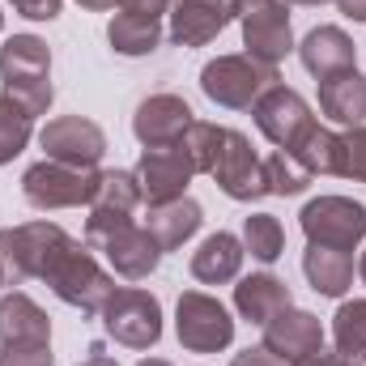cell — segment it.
Listing matches in <instances>:
<instances>
[{
	"mask_svg": "<svg viewBox=\"0 0 366 366\" xmlns=\"http://www.w3.org/2000/svg\"><path fill=\"white\" fill-rule=\"evenodd\" d=\"M43 281L51 285V294L64 302V307H77L81 315H102L107 298L115 294V277L107 273L94 252L86 243H69L64 252H56V260L47 264Z\"/></svg>",
	"mask_w": 366,
	"mask_h": 366,
	"instance_id": "6da1fadb",
	"label": "cell"
},
{
	"mask_svg": "<svg viewBox=\"0 0 366 366\" xmlns=\"http://www.w3.org/2000/svg\"><path fill=\"white\" fill-rule=\"evenodd\" d=\"M281 86L277 77V64H264L256 56H217L200 69V90L209 102L226 107V111H252L256 98L264 90Z\"/></svg>",
	"mask_w": 366,
	"mask_h": 366,
	"instance_id": "7a4b0ae2",
	"label": "cell"
},
{
	"mask_svg": "<svg viewBox=\"0 0 366 366\" xmlns=\"http://www.w3.org/2000/svg\"><path fill=\"white\" fill-rule=\"evenodd\" d=\"M73 243L69 230H60L56 222H26V226H9L0 230V269L4 285H21L30 277L47 273V264L56 260V252H64Z\"/></svg>",
	"mask_w": 366,
	"mask_h": 366,
	"instance_id": "3957f363",
	"label": "cell"
},
{
	"mask_svg": "<svg viewBox=\"0 0 366 366\" xmlns=\"http://www.w3.org/2000/svg\"><path fill=\"white\" fill-rule=\"evenodd\" d=\"M107 337L124 350H154L162 341V302L149 290L115 285V294L102 307Z\"/></svg>",
	"mask_w": 366,
	"mask_h": 366,
	"instance_id": "277c9868",
	"label": "cell"
},
{
	"mask_svg": "<svg viewBox=\"0 0 366 366\" xmlns=\"http://www.w3.org/2000/svg\"><path fill=\"white\" fill-rule=\"evenodd\" d=\"M298 226H302L307 243L354 252L366 239V204L350 200V196H315L302 204Z\"/></svg>",
	"mask_w": 366,
	"mask_h": 366,
	"instance_id": "5b68a950",
	"label": "cell"
},
{
	"mask_svg": "<svg viewBox=\"0 0 366 366\" xmlns=\"http://www.w3.org/2000/svg\"><path fill=\"white\" fill-rule=\"evenodd\" d=\"M175 337L187 354H217L234 341V320L217 298L200 290H183L175 307Z\"/></svg>",
	"mask_w": 366,
	"mask_h": 366,
	"instance_id": "8992f818",
	"label": "cell"
},
{
	"mask_svg": "<svg viewBox=\"0 0 366 366\" xmlns=\"http://www.w3.org/2000/svg\"><path fill=\"white\" fill-rule=\"evenodd\" d=\"M94 187H98V171H81V167H64V162H34L26 175H21V196L51 213V209H77V204H90Z\"/></svg>",
	"mask_w": 366,
	"mask_h": 366,
	"instance_id": "52a82bcc",
	"label": "cell"
},
{
	"mask_svg": "<svg viewBox=\"0 0 366 366\" xmlns=\"http://www.w3.org/2000/svg\"><path fill=\"white\" fill-rule=\"evenodd\" d=\"M239 21H243V47L247 56L277 64L294 51V30H290V0H239Z\"/></svg>",
	"mask_w": 366,
	"mask_h": 366,
	"instance_id": "ba28073f",
	"label": "cell"
},
{
	"mask_svg": "<svg viewBox=\"0 0 366 366\" xmlns=\"http://www.w3.org/2000/svg\"><path fill=\"white\" fill-rule=\"evenodd\" d=\"M39 145L51 162H64V167H81V171H98L102 154H107V137L94 119L81 115H60V119H47V128L39 132Z\"/></svg>",
	"mask_w": 366,
	"mask_h": 366,
	"instance_id": "9c48e42d",
	"label": "cell"
},
{
	"mask_svg": "<svg viewBox=\"0 0 366 366\" xmlns=\"http://www.w3.org/2000/svg\"><path fill=\"white\" fill-rule=\"evenodd\" d=\"M209 175L217 179V187H222L230 200H239V204H252V200L269 196L264 158L252 149V141H247L243 132H230V128H226V145H222V154H217V162H213Z\"/></svg>",
	"mask_w": 366,
	"mask_h": 366,
	"instance_id": "30bf717a",
	"label": "cell"
},
{
	"mask_svg": "<svg viewBox=\"0 0 366 366\" xmlns=\"http://www.w3.org/2000/svg\"><path fill=\"white\" fill-rule=\"evenodd\" d=\"M252 119H256L260 137H264V141H273L277 149H294V145H298V137L315 124V115H311L307 98H302L298 90H290V86H273V90L260 94V98H256V107H252Z\"/></svg>",
	"mask_w": 366,
	"mask_h": 366,
	"instance_id": "8fae6325",
	"label": "cell"
},
{
	"mask_svg": "<svg viewBox=\"0 0 366 366\" xmlns=\"http://www.w3.org/2000/svg\"><path fill=\"white\" fill-rule=\"evenodd\" d=\"M192 162L183 154V145H145L141 162H137V183H141V196L149 204H167V200H179L192 183Z\"/></svg>",
	"mask_w": 366,
	"mask_h": 366,
	"instance_id": "7c38bea8",
	"label": "cell"
},
{
	"mask_svg": "<svg viewBox=\"0 0 366 366\" xmlns=\"http://www.w3.org/2000/svg\"><path fill=\"white\" fill-rule=\"evenodd\" d=\"M239 17V0H179L171 9V43L204 47Z\"/></svg>",
	"mask_w": 366,
	"mask_h": 366,
	"instance_id": "4fadbf2b",
	"label": "cell"
},
{
	"mask_svg": "<svg viewBox=\"0 0 366 366\" xmlns=\"http://www.w3.org/2000/svg\"><path fill=\"white\" fill-rule=\"evenodd\" d=\"M187 128H192V107L179 94H149L132 115V132L141 145H175Z\"/></svg>",
	"mask_w": 366,
	"mask_h": 366,
	"instance_id": "5bb4252c",
	"label": "cell"
},
{
	"mask_svg": "<svg viewBox=\"0 0 366 366\" xmlns=\"http://www.w3.org/2000/svg\"><path fill=\"white\" fill-rule=\"evenodd\" d=\"M98 252L107 256V264H111L115 273L128 277V281H145V277L158 269V260H162L158 239H154L145 226H137V222H128L124 230H115Z\"/></svg>",
	"mask_w": 366,
	"mask_h": 366,
	"instance_id": "9a60e30c",
	"label": "cell"
},
{
	"mask_svg": "<svg viewBox=\"0 0 366 366\" xmlns=\"http://www.w3.org/2000/svg\"><path fill=\"white\" fill-rule=\"evenodd\" d=\"M320 345H324V324L311 311L285 307V311H277L273 320L264 324V350H273L277 358H285V362H298L302 354H311Z\"/></svg>",
	"mask_w": 366,
	"mask_h": 366,
	"instance_id": "2e32d148",
	"label": "cell"
},
{
	"mask_svg": "<svg viewBox=\"0 0 366 366\" xmlns=\"http://www.w3.org/2000/svg\"><path fill=\"white\" fill-rule=\"evenodd\" d=\"M298 60H302V69L311 73V77H332V73H345V69H354V60H358V47H354V39L341 30V26H315L302 43H298Z\"/></svg>",
	"mask_w": 366,
	"mask_h": 366,
	"instance_id": "e0dca14e",
	"label": "cell"
},
{
	"mask_svg": "<svg viewBox=\"0 0 366 366\" xmlns=\"http://www.w3.org/2000/svg\"><path fill=\"white\" fill-rule=\"evenodd\" d=\"M285 307H294L290 285L273 273H252L234 285V311H239L247 324H260V328H264L277 311H285Z\"/></svg>",
	"mask_w": 366,
	"mask_h": 366,
	"instance_id": "ac0fdd59",
	"label": "cell"
},
{
	"mask_svg": "<svg viewBox=\"0 0 366 366\" xmlns=\"http://www.w3.org/2000/svg\"><path fill=\"white\" fill-rule=\"evenodd\" d=\"M320 111H324L332 124L358 128L366 119V77L358 69H345V73L324 77V81H320Z\"/></svg>",
	"mask_w": 366,
	"mask_h": 366,
	"instance_id": "d6986e66",
	"label": "cell"
},
{
	"mask_svg": "<svg viewBox=\"0 0 366 366\" xmlns=\"http://www.w3.org/2000/svg\"><path fill=\"white\" fill-rule=\"evenodd\" d=\"M243 256H247V252H243V239L217 230V234H209V239L192 252V277H196L200 285H226V281L239 277Z\"/></svg>",
	"mask_w": 366,
	"mask_h": 366,
	"instance_id": "ffe728a7",
	"label": "cell"
},
{
	"mask_svg": "<svg viewBox=\"0 0 366 366\" xmlns=\"http://www.w3.org/2000/svg\"><path fill=\"white\" fill-rule=\"evenodd\" d=\"M204 213L192 196H179V200H167V204H149V217H145V230L158 239L162 252H179L183 243L200 230Z\"/></svg>",
	"mask_w": 366,
	"mask_h": 366,
	"instance_id": "44dd1931",
	"label": "cell"
},
{
	"mask_svg": "<svg viewBox=\"0 0 366 366\" xmlns=\"http://www.w3.org/2000/svg\"><path fill=\"white\" fill-rule=\"evenodd\" d=\"M302 273H307V281H311L315 294H324V298H345V290L354 285V256L341 252V247L307 243V252H302Z\"/></svg>",
	"mask_w": 366,
	"mask_h": 366,
	"instance_id": "7402d4cb",
	"label": "cell"
},
{
	"mask_svg": "<svg viewBox=\"0 0 366 366\" xmlns=\"http://www.w3.org/2000/svg\"><path fill=\"white\" fill-rule=\"evenodd\" d=\"M13 341H51L47 311L21 290L0 298V345H13Z\"/></svg>",
	"mask_w": 366,
	"mask_h": 366,
	"instance_id": "603a6c76",
	"label": "cell"
},
{
	"mask_svg": "<svg viewBox=\"0 0 366 366\" xmlns=\"http://www.w3.org/2000/svg\"><path fill=\"white\" fill-rule=\"evenodd\" d=\"M26 77H51V51L39 34H13L0 47V81H26Z\"/></svg>",
	"mask_w": 366,
	"mask_h": 366,
	"instance_id": "cb8c5ba5",
	"label": "cell"
},
{
	"mask_svg": "<svg viewBox=\"0 0 366 366\" xmlns=\"http://www.w3.org/2000/svg\"><path fill=\"white\" fill-rule=\"evenodd\" d=\"M107 43H111L119 56H149V51H158V43H162V21L119 9V13L111 17V26H107Z\"/></svg>",
	"mask_w": 366,
	"mask_h": 366,
	"instance_id": "d4e9b609",
	"label": "cell"
},
{
	"mask_svg": "<svg viewBox=\"0 0 366 366\" xmlns=\"http://www.w3.org/2000/svg\"><path fill=\"white\" fill-rule=\"evenodd\" d=\"M311 175H341V132H332V128H320V124H311L302 137H298V145L290 149Z\"/></svg>",
	"mask_w": 366,
	"mask_h": 366,
	"instance_id": "484cf974",
	"label": "cell"
},
{
	"mask_svg": "<svg viewBox=\"0 0 366 366\" xmlns=\"http://www.w3.org/2000/svg\"><path fill=\"white\" fill-rule=\"evenodd\" d=\"M332 341H337V354H345L354 362H366V298H354V302L337 307Z\"/></svg>",
	"mask_w": 366,
	"mask_h": 366,
	"instance_id": "4316f807",
	"label": "cell"
},
{
	"mask_svg": "<svg viewBox=\"0 0 366 366\" xmlns=\"http://www.w3.org/2000/svg\"><path fill=\"white\" fill-rule=\"evenodd\" d=\"M141 183L137 171H98V187H94L90 209H111V213H132L141 204Z\"/></svg>",
	"mask_w": 366,
	"mask_h": 366,
	"instance_id": "83f0119b",
	"label": "cell"
},
{
	"mask_svg": "<svg viewBox=\"0 0 366 366\" xmlns=\"http://www.w3.org/2000/svg\"><path fill=\"white\" fill-rule=\"evenodd\" d=\"M243 252H252L260 264H273L285 252V230L273 213H252L243 222Z\"/></svg>",
	"mask_w": 366,
	"mask_h": 366,
	"instance_id": "f1b7e54d",
	"label": "cell"
},
{
	"mask_svg": "<svg viewBox=\"0 0 366 366\" xmlns=\"http://www.w3.org/2000/svg\"><path fill=\"white\" fill-rule=\"evenodd\" d=\"M179 145H183V154H187V162H192V171L196 175H209L213 162H217V154H222V145H226V128L204 124V119H192V128L183 132Z\"/></svg>",
	"mask_w": 366,
	"mask_h": 366,
	"instance_id": "f546056e",
	"label": "cell"
},
{
	"mask_svg": "<svg viewBox=\"0 0 366 366\" xmlns=\"http://www.w3.org/2000/svg\"><path fill=\"white\" fill-rule=\"evenodd\" d=\"M311 171L290 154V149H277L264 158V183H269V196H302L311 187Z\"/></svg>",
	"mask_w": 366,
	"mask_h": 366,
	"instance_id": "4dcf8cb0",
	"label": "cell"
},
{
	"mask_svg": "<svg viewBox=\"0 0 366 366\" xmlns=\"http://www.w3.org/2000/svg\"><path fill=\"white\" fill-rule=\"evenodd\" d=\"M30 115L13 102V98H4L0 94V167H9L26 145H30Z\"/></svg>",
	"mask_w": 366,
	"mask_h": 366,
	"instance_id": "1f68e13d",
	"label": "cell"
},
{
	"mask_svg": "<svg viewBox=\"0 0 366 366\" xmlns=\"http://www.w3.org/2000/svg\"><path fill=\"white\" fill-rule=\"evenodd\" d=\"M4 98H13L34 119V115H47L56 90H51V77H26V81H4Z\"/></svg>",
	"mask_w": 366,
	"mask_h": 366,
	"instance_id": "d6a6232c",
	"label": "cell"
},
{
	"mask_svg": "<svg viewBox=\"0 0 366 366\" xmlns=\"http://www.w3.org/2000/svg\"><path fill=\"white\" fill-rule=\"evenodd\" d=\"M341 175L354 183H366V124L341 132Z\"/></svg>",
	"mask_w": 366,
	"mask_h": 366,
	"instance_id": "836d02e7",
	"label": "cell"
},
{
	"mask_svg": "<svg viewBox=\"0 0 366 366\" xmlns=\"http://www.w3.org/2000/svg\"><path fill=\"white\" fill-rule=\"evenodd\" d=\"M51 341H13L0 345V366H51Z\"/></svg>",
	"mask_w": 366,
	"mask_h": 366,
	"instance_id": "e575fe53",
	"label": "cell"
},
{
	"mask_svg": "<svg viewBox=\"0 0 366 366\" xmlns=\"http://www.w3.org/2000/svg\"><path fill=\"white\" fill-rule=\"evenodd\" d=\"M9 4H13V13H21L30 21H51V17H60L64 0H9Z\"/></svg>",
	"mask_w": 366,
	"mask_h": 366,
	"instance_id": "d590c367",
	"label": "cell"
},
{
	"mask_svg": "<svg viewBox=\"0 0 366 366\" xmlns=\"http://www.w3.org/2000/svg\"><path fill=\"white\" fill-rule=\"evenodd\" d=\"M290 366H366V362H354V358H345V354H337V350H311V354H302L298 362H290Z\"/></svg>",
	"mask_w": 366,
	"mask_h": 366,
	"instance_id": "8d00e7d4",
	"label": "cell"
},
{
	"mask_svg": "<svg viewBox=\"0 0 366 366\" xmlns=\"http://www.w3.org/2000/svg\"><path fill=\"white\" fill-rule=\"evenodd\" d=\"M175 4H179V0H119L124 13H141V17H154V21H158L162 13H171Z\"/></svg>",
	"mask_w": 366,
	"mask_h": 366,
	"instance_id": "74e56055",
	"label": "cell"
},
{
	"mask_svg": "<svg viewBox=\"0 0 366 366\" xmlns=\"http://www.w3.org/2000/svg\"><path fill=\"white\" fill-rule=\"evenodd\" d=\"M230 366H290L285 358H277L273 350H264V345H256V350H243V354H234Z\"/></svg>",
	"mask_w": 366,
	"mask_h": 366,
	"instance_id": "f35d334b",
	"label": "cell"
},
{
	"mask_svg": "<svg viewBox=\"0 0 366 366\" xmlns=\"http://www.w3.org/2000/svg\"><path fill=\"white\" fill-rule=\"evenodd\" d=\"M77 366H119V362H115V358H111L102 345H90V350H86V358H81Z\"/></svg>",
	"mask_w": 366,
	"mask_h": 366,
	"instance_id": "ab89813d",
	"label": "cell"
},
{
	"mask_svg": "<svg viewBox=\"0 0 366 366\" xmlns=\"http://www.w3.org/2000/svg\"><path fill=\"white\" fill-rule=\"evenodd\" d=\"M350 21H366V0H337Z\"/></svg>",
	"mask_w": 366,
	"mask_h": 366,
	"instance_id": "60d3db41",
	"label": "cell"
},
{
	"mask_svg": "<svg viewBox=\"0 0 366 366\" xmlns=\"http://www.w3.org/2000/svg\"><path fill=\"white\" fill-rule=\"evenodd\" d=\"M81 9H94V13H102V9H115L119 0H77Z\"/></svg>",
	"mask_w": 366,
	"mask_h": 366,
	"instance_id": "b9f144b4",
	"label": "cell"
},
{
	"mask_svg": "<svg viewBox=\"0 0 366 366\" xmlns=\"http://www.w3.org/2000/svg\"><path fill=\"white\" fill-rule=\"evenodd\" d=\"M137 366H171V362H167V358H141Z\"/></svg>",
	"mask_w": 366,
	"mask_h": 366,
	"instance_id": "7bdbcfd3",
	"label": "cell"
},
{
	"mask_svg": "<svg viewBox=\"0 0 366 366\" xmlns=\"http://www.w3.org/2000/svg\"><path fill=\"white\" fill-rule=\"evenodd\" d=\"M358 277H362V285H366V252H362V260H358Z\"/></svg>",
	"mask_w": 366,
	"mask_h": 366,
	"instance_id": "ee69618b",
	"label": "cell"
},
{
	"mask_svg": "<svg viewBox=\"0 0 366 366\" xmlns=\"http://www.w3.org/2000/svg\"><path fill=\"white\" fill-rule=\"evenodd\" d=\"M290 4H324V0H290Z\"/></svg>",
	"mask_w": 366,
	"mask_h": 366,
	"instance_id": "f6af8a7d",
	"label": "cell"
},
{
	"mask_svg": "<svg viewBox=\"0 0 366 366\" xmlns=\"http://www.w3.org/2000/svg\"><path fill=\"white\" fill-rule=\"evenodd\" d=\"M0 290H4V269H0Z\"/></svg>",
	"mask_w": 366,
	"mask_h": 366,
	"instance_id": "bcb514c9",
	"label": "cell"
},
{
	"mask_svg": "<svg viewBox=\"0 0 366 366\" xmlns=\"http://www.w3.org/2000/svg\"><path fill=\"white\" fill-rule=\"evenodd\" d=\"M0 30H4V13H0Z\"/></svg>",
	"mask_w": 366,
	"mask_h": 366,
	"instance_id": "7dc6e473",
	"label": "cell"
}]
</instances>
